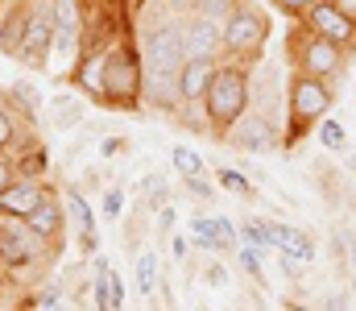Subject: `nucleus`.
I'll return each mask as SVG.
<instances>
[{"label": "nucleus", "instance_id": "dca6fc26", "mask_svg": "<svg viewBox=\"0 0 356 311\" xmlns=\"http://www.w3.org/2000/svg\"><path fill=\"white\" fill-rule=\"evenodd\" d=\"M232 141L236 145H253V150H261L273 141V133H269L266 120H257V116H249V120H236V129H232Z\"/></svg>", "mask_w": 356, "mask_h": 311}, {"label": "nucleus", "instance_id": "6ab92c4d", "mask_svg": "<svg viewBox=\"0 0 356 311\" xmlns=\"http://www.w3.org/2000/svg\"><path fill=\"white\" fill-rule=\"evenodd\" d=\"M71 212H75V224L83 232V249H95V220H91V207L83 204L79 191H71Z\"/></svg>", "mask_w": 356, "mask_h": 311}, {"label": "nucleus", "instance_id": "0eeeda50", "mask_svg": "<svg viewBox=\"0 0 356 311\" xmlns=\"http://www.w3.org/2000/svg\"><path fill=\"white\" fill-rule=\"evenodd\" d=\"M327 104H332V92H327L315 75H302V79L294 83V96H290L294 125H298V129H307L315 116H323V112H327Z\"/></svg>", "mask_w": 356, "mask_h": 311}, {"label": "nucleus", "instance_id": "a211bd4d", "mask_svg": "<svg viewBox=\"0 0 356 311\" xmlns=\"http://www.w3.org/2000/svg\"><path fill=\"white\" fill-rule=\"evenodd\" d=\"M46 166H50V158H46V150H42V145H29V150L13 162L17 179H38V183H42V175H46Z\"/></svg>", "mask_w": 356, "mask_h": 311}, {"label": "nucleus", "instance_id": "bb28decb", "mask_svg": "<svg viewBox=\"0 0 356 311\" xmlns=\"http://www.w3.org/2000/svg\"><path fill=\"white\" fill-rule=\"evenodd\" d=\"M13 183H17V170H13V162H8V158H0V196H4Z\"/></svg>", "mask_w": 356, "mask_h": 311}, {"label": "nucleus", "instance_id": "423d86ee", "mask_svg": "<svg viewBox=\"0 0 356 311\" xmlns=\"http://www.w3.org/2000/svg\"><path fill=\"white\" fill-rule=\"evenodd\" d=\"M220 29H224V46H228V50H257L261 38H266V17L236 4V8L224 17Z\"/></svg>", "mask_w": 356, "mask_h": 311}, {"label": "nucleus", "instance_id": "2f4dec72", "mask_svg": "<svg viewBox=\"0 0 356 311\" xmlns=\"http://www.w3.org/2000/svg\"><path fill=\"white\" fill-rule=\"evenodd\" d=\"M133 4H141V0H133Z\"/></svg>", "mask_w": 356, "mask_h": 311}, {"label": "nucleus", "instance_id": "a878e982", "mask_svg": "<svg viewBox=\"0 0 356 311\" xmlns=\"http://www.w3.org/2000/svg\"><path fill=\"white\" fill-rule=\"evenodd\" d=\"M203 4V17H220V13H232L236 0H199Z\"/></svg>", "mask_w": 356, "mask_h": 311}, {"label": "nucleus", "instance_id": "c85d7f7f", "mask_svg": "<svg viewBox=\"0 0 356 311\" xmlns=\"http://www.w3.org/2000/svg\"><path fill=\"white\" fill-rule=\"evenodd\" d=\"M241 262H245V270H261V262H257V249H241Z\"/></svg>", "mask_w": 356, "mask_h": 311}, {"label": "nucleus", "instance_id": "f8f14e48", "mask_svg": "<svg viewBox=\"0 0 356 311\" xmlns=\"http://www.w3.org/2000/svg\"><path fill=\"white\" fill-rule=\"evenodd\" d=\"M29 13H33V0H17V4L4 13V25H0V50H4V54H17V50H21L25 29H29Z\"/></svg>", "mask_w": 356, "mask_h": 311}, {"label": "nucleus", "instance_id": "9d476101", "mask_svg": "<svg viewBox=\"0 0 356 311\" xmlns=\"http://www.w3.org/2000/svg\"><path fill=\"white\" fill-rule=\"evenodd\" d=\"M50 191L38 183V179H17L4 196H0V216H13V220H29L38 207H42V200H46Z\"/></svg>", "mask_w": 356, "mask_h": 311}, {"label": "nucleus", "instance_id": "1a4fd4ad", "mask_svg": "<svg viewBox=\"0 0 356 311\" xmlns=\"http://www.w3.org/2000/svg\"><path fill=\"white\" fill-rule=\"evenodd\" d=\"M307 17H311V29H315V38H323V42H332V46H340V42H348L353 38V17L340 8V4H311L307 8Z\"/></svg>", "mask_w": 356, "mask_h": 311}, {"label": "nucleus", "instance_id": "7c9ffc66", "mask_svg": "<svg viewBox=\"0 0 356 311\" xmlns=\"http://www.w3.org/2000/svg\"><path fill=\"white\" fill-rule=\"evenodd\" d=\"M290 311H307V308H298V303H290Z\"/></svg>", "mask_w": 356, "mask_h": 311}, {"label": "nucleus", "instance_id": "b1692460", "mask_svg": "<svg viewBox=\"0 0 356 311\" xmlns=\"http://www.w3.org/2000/svg\"><path fill=\"white\" fill-rule=\"evenodd\" d=\"M220 183H224L228 191H241V196H249V183H245V175H236V170H220Z\"/></svg>", "mask_w": 356, "mask_h": 311}, {"label": "nucleus", "instance_id": "412c9836", "mask_svg": "<svg viewBox=\"0 0 356 311\" xmlns=\"http://www.w3.org/2000/svg\"><path fill=\"white\" fill-rule=\"evenodd\" d=\"M175 166H178V175H186V179H199V175H203L199 154H195V150H186V145H175Z\"/></svg>", "mask_w": 356, "mask_h": 311}, {"label": "nucleus", "instance_id": "9b49d317", "mask_svg": "<svg viewBox=\"0 0 356 311\" xmlns=\"http://www.w3.org/2000/svg\"><path fill=\"white\" fill-rule=\"evenodd\" d=\"M224 42V29L216 25V17H195L186 29H182V46H186V58H211V50Z\"/></svg>", "mask_w": 356, "mask_h": 311}, {"label": "nucleus", "instance_id": "cd10ccee", "mask_svg": "<svg viewBox=\"0 0 356 311\" xmlns=\"http://www.w3.org/2000/svg\"><path fill=\"white\" fill-rule=\"evenodd\" d=\"M67 120H79V104H71V100H58V125L67 129Z\"/></svg>", "mask_w": 356, "mask_h": 311}, {"label": "nucleus", "instance_id": "aec40b11", "mask_svg": "<svg viewBox=\"0 0 356 311\" xmlns=\"http://www.w3.org/2000/svg\"><path fill=\"white\" fill-rule=\"evenodd\" d=\"M191 237H195L203 249H216V245H224V237H220V224H216V220H203V216H199V220H191Z\"/></svg>", "mask_w": 356, "mask_h": 311}, {"label": "nucleus", "instance_id": "5701e85b", "mask_svg": "<svg viewBox=\"0 0 356 311\" xmlns=\"http://www.w3.org/2000/svg\"><path fill=\"white\" fill-rule=\"evenodd\" d=\"M13 141H17V116L0 104V150H8Z\"/></svg>", "mask_w": 356, "mask_h": 311}, {"label": "nucleus", "instance_id": "7ed1b4c3", "mask_svg": "<svg viewBox=\"0 0 356 311\" xmlns=\"http://www.w3.org/2000/svg\"><path fill=\"white\" fill-rule=\"evenodd\" d=\"M141 96V63L133 58V50H108L104 54V83H99V100L112 104H133Z\"/></svg>", "mask_w": 356, "mask_h": 311}, {"label": "nucleus", "instance_id": "ddd939ff", "mask_svg": "<svg viewBox=\"0 0 356 311\" xmlns=\"http://www.w3.org/2000/svg\"><path fill=\"white\" fill-rule=\"evenodd\" d=\"M211 67H207V58H186L182 63V71H178V96L182 100H203L207 96V88H211Z\"/></svg>", "mask_w": 356, "mask_h": 311}, {"label": "nucleus", "instance_id": "f3484780", "mask_svg": "<svg viewBox=\"0 0 356 311\" xmlns=\"http://www.w3.org/2000/svg\"><path fill=\"white\" fill-rule=\"evenodd\" d=\"M277 245H282L290 257H302V262H311V257H315L311 237H307V232H298V228H290V224H277Z\"/></svg>", "mask_w": 356, "mask_h": 311}, {"label": "nucleus", "instance_id": "4be33fe9", "mask_svg": "<svg viewBox=\"0 0 356 311\" xmlns=\"http://www.w3.org/2000/svg\"><path fill=\"white\" fill-rule=\"evenodd\" d=\"M154 278H158V257H154V253H145V257L137 262V291H141V295H149V291H154Z\"/></svg>", "mask_w": 356, "mask_h": 311}, {"label": "nucleus", "instance_id": "20e7f679", "mask_svg": "<svg viewBox=\"0 0 356 311\" xmlns=\"http://www.w3.org/2000/svg\"><path fill=\"white\" fill-rule=\"evenodd\" d=\"M42 237L29 228V220H13V216H0V262L8 270H21V266H38L42 262Z\"/></svg>", "mask_w": 356, "mask_h": 311}, {"label": "nucleus", "instance_id": "6e6552de", "mask_svg": "<svg viewBox=\"0 0 356 311\" xmlns=\"http://www.w3.org/2000/svg\"><path fill=\"white\" fill-rule=\"evenodd\" d=\"M79 42H83V13H79V0H54V46L63 58L79 54Z\"/></svg>", "mask_w": 356, "mask_h": 311}, {"label": "nucleus", "instance_id": "f03ea898", "mask_svg": "<svg viewBox=\"0 0 356 311\" xmlns=\"http://www.w3.org/2000/svg\"><path fill=\"white\" fill-rule=\"evenodd\" d=\"M203 100H207V116H211L216 129L236 125V120L245 116V104H249V79H245V71L220 67V71L211 75V88H207Z\"/></svg>", "mask_w": 356, "mask_h": 311}, {"label": "nucleus", "instance_id": "f257e3e1", "mask_svg": "<svg viewBox=\"0 0 356 311\" xmlns=\"http://www.w3.org/2000/svg\"><path fill=\"white\" fill-rule=\"evenodd\" d=\"M186 63V46H182V29L175 25H158L145 38V71L154 88H178V71Z\"/></svg>", "mask_w": 356, "mask_h": 311}, {"label": "nucleus", "instance_id": "c756f323", "mask_svg": "<svg viewBox=\"0 0 356 311\" xmlns=\"http://www.w3.org/2000/svg\"><path fill=\"white\" fill-rule=\"evenodd\" d=\"M315 0H282V8H290V13H302V8H311Z\"/></svg>", "mask_w": 356, "mask_h": 311}, {"label": "nucleus", "instance_id": "4468645a", "mask_svg": "<svg viewBox=\"0 0 356 311\" xmlns=\"http://www.w3.org/2000/svg\"><path fill=\"white\" fill-rule=\"evenodd\" d=\"M29 228H33L42 241H58V237H63V204H58L54 196H46L42 207L29 216Z\"/></svg>", "mask_w": 356, "mask_h": 311}, {"label": "nucleus", "instance_id": "393cba45", "mask_svg": "<svg viewBox=\"0 0 356 311\" xmlns=\"http://www.w3.org/2000/svg\"><path fill=\"white\" fill-rule=\"evenodd\" d=\"M323 145H327V150H340V145H344V129H340L336 120L323 125Z\"/></svg>", "mask_w": 356, "mask_h": 311}, {"label": "nucleus", "instance_id": "39448f33", "mask_svg": "<svg viewBox=\"0 0 356 311\" xmlns=\"http://www.w3.org/2000/svg\"><path fill=\"white\" fill-rule=\"evenodd\" d=\"M50 46H54V0H38L33 13H29V29H25V42L17 50V58L25 67H46L50 58Z\"/></svg>", "mask_w": 356, "mask_h": 311}, {"label": "nucleus", "instance_id": "2eb2a0df", "mask_svg": "<svg viewBox=\"0 0 356 311\" xmlns=\"http://www.w3.org/2000/svg\"><path fill=\"white\" fill-rule=\"evenodd\" d=\"M302 67H307V75H327V71H336V46L332 42H323V38H315L307 50H302Z\"/></svg>", "mask_w": 356, "mask_h": 311}]
</instances>
